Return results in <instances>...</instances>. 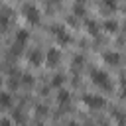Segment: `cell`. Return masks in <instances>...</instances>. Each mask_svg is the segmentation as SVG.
<instances>
[{"label": "cell", "mask_w": 126, "mask_h": 126, "mask_svg": "<svg viewBox=\"0 0 126 126\" xmlns=\"http://www.w3.org/2000/svg\"><path fill=\"white\" fill-rule=\"evenodd\" d=\"M93 83H94L96 87L104 89V91L110 89V79H108V75H106L104 71H100V69H94V71H93Z\"/></svg>", "instance_id": "cell-1"}, {"label": "cell", "mask_w": 126, "mask_h": 126, "mask_svg": "<svg viewBox=\"0 0 126 126\" xmlns=\"http://www.w3.org/2000/svg\"><path fill=\"white\" fill-rule=\"evenodd\" d=\"M22 12H24V16H26V20H28V22H32V24H37V22H39V12H37V8H35V6L26 4Z\"/></svg>", "instance_id": "cell-2"}, {"label": "cell", "mask_w": 126, "mask_h": 126, "mask_svg": "<svg viewBox=\"0 0 126 126\" xmlns=\"http://www.w3.org/2000/svg\"><path fill=\"white\" fill-rule=\"evenodd\" d=\"M83 100H85V104H87L89 108H100V106L104 104L102 96H98V94H94V96H93V94H87Z\"/></svg>", "instance_id": "cell-3"}, {"label": "cell", "mask_w": 126, "mask_h": 126, "mask_svg": "<svg viewBox=\"0 0 126 126\" xmlns=\"http://www.w3.org/2000/svg\"><path fill=\"white\" fill-rule=\"evenodd\" d=\"M45 61H47V65H49V67H55V65L59 63V51H57V49H51V51L47 53Z\"/></svg>", "instance_id": "cell-4"}, {"label": "cell", "mask_w": 126, "mask_h": 126, "mask_svg": "<svg viewBox=\"0 0 126 126\" xmlns=\"http://www.w3.org/2000/svg\"><path fill=\"white\" fill-rule=\"evenodd\" d=\"M0 106H2V108L12 106V96H10L8 93H0Z\"/></svg>", "instance_id": "cell-5"}, {"label": "cell", "mask_w": 126, "mask_h": 126, "mask_svg": "<svg viewBox=\"0 0 126 126\" xmlns=\"http://www.w3.org/2000/svg\"><path fill=\"white\" fill-rule=\"evenodd\" d=\"M104 61H108L110 65H118V61H120V57H118V53H104Z\"/></svg>", "instance_id": "cell-6"}, {"label": "cell", "mask_w": 126, "mask_h": 126, "mask_svg": "<svg viewBox=\"0 0 126 126\" xmlns=\"http://www.w3.org/2000/svg\"><path fill=\"white\" fill-rule=\"evenodd\" d=\"M30 61H33V65H39V63H41V55H39V51H33V55L30 53Z\"/></svg>", "instance_id": "cell-7"}, {"label": "cell", "mask_w": 126, "mask_h": 126, "mask_svg": "<svg viewBox=\"0 0 126 126\" xmlns=\"http://www.w3.org/2000/svg\"><path fill=\"white\" fill-rule=\"evenodd\" d=\"M124 30H126V24H124Z\"/></svg>", "instance_id": "cell-8"}]
</instances>
